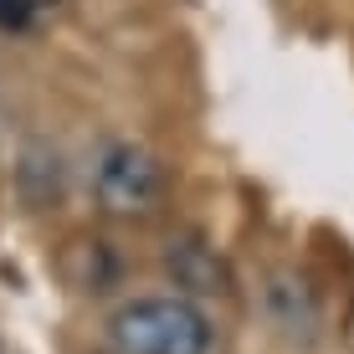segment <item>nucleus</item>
I'll return each instance as SVG.
<instances>
[{"mask_svg": "<svg viewBox=\"0 0 354 354\" xmlns=\"http://www.w3.org/2000/svg\"><path fill=\"white\" fill-rule=\"evenodd\" d=\"M108 339L118 354H211L216 324L195 298L149 292V298L118 303L108 319Z\"/></svg>", "mask_w": 354, "mask_h": 354, "instance_id": "1", "label": "nucleus"}, {"mask_svg": "<svg viewBox=\"0 0 354 354\" xmlns=\"http://www.w3.org/2000/svg\"><path fill=\"white\" fill-rule=\"evenodd\" d=\"M165 195H169V169L154 149H144L133 139H118L97 154L93 201L103 216H113V221H149L165 205Z\"/></svg>", "mask_w": 354, "mask_h": 354, "instance_id": "2", "label": "nucleus"}, {"mask_svg": "<svg viewBox=\"0 0 354 354\" xmlns=\"http://www.w3.org/2000/svg\"><path fill=\"white\" fill-rule=\"evenodd\" d=\"M262 303H267V324L277 328V339H288V344H298V349L319 344L324 303H319V292L308 288V277H303V272H292V267L267 272Z\"/></svg>", "mask_w": 354, "mask_h": 354, "instance_id": "3", "label": "nucleus"}, {"mask_svg": "<svg viewBox=\"0 0 354 354\" xmlns=\"http://www.w3.org/2000/svg\"><path fill=\"white\" fill-rule=\"evenodd\" d=\"M165 272L175 277L180 298H226V292H231V267H226V257L201 236V231H180V236H169Z\"/></svg>", "mask_w": 354, "mask_h": 354, "instance_id": "4", "label": "nucleus"}, {"mask_svg": "<svg viewBox=\"0 0 354 354\" xmlns=\"http://www.w3.org/2000/svg\"><path fill=\"white\" fill-rule=\"evenodd\" d=\"M46 6H57V0H0V31H26Z\"/></svg>", "mask_w": 354, "mask_h": 354, "instance_id": "5", "label": "nucleus"}]
</instances>
